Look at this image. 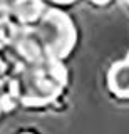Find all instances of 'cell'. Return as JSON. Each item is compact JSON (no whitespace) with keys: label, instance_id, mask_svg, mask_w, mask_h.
<instances>
[{"label":"cell","instance_id":"3957f363","mask_svg":"<svg viewBox=\"0 0 129 134\" xmlns=\"http://www.w3.org/2000/svg\"><path fill=\"white\" fill-rule=\"evenodd\" d=\"M40 10H42V3L40 0H17L15 3V12L24 22H37L40 19Z\"/></svg>","mask_w":129,"mask_h":134},{"label":"cell","instance_id":"7a4b0ae2","mask_svg":"<svg viewBox=\"0 0 129 134\" xmlns=\"http://www.w3.org/2000/svg\"><path fill=\"white\" fill-rule=\"evenodd\" d=\"M109 89L119 97H129V59L116 62L107 74Z\"/></svg>","mask_w":129,"mask_h":134},{"label":"cell","instance_id":"277c9868","mask_svg":"<svg viewBox=\"0 0 129 134\" xmlns=\"http://www.w3.org/2000/svg\"><path fill=\"white\" fill-rule=\"evenodd\" d=\"M52 2H55V3H70L72 0H52Z\"/></svg>","mask_w":129,"mask_h":134},{"label":"cell","instance_id":"5b68a950","mask_svg":"<svg viewBox=\"0 0 129 134\" xmlns=\"http://www.w3.org/2000/svg\"><path fill=\"white\" fill-rule=\"evenodd\" d=\"M94 3H106V2H109V0H92Z\"/></svg>","mask_w":129,"mask_h":134},{"label":"cell","instance_id":"8992f818","mask_svg":"<svg viewBox=\"0 0 129 134\" xmlns=\"http://www.w3.org/2000/svg\"><path fill=\"white\" fill-rule=\"evenodd\" d=\"M127 2H129V0H127Z\"/></svg>","mask_w":129,"mask_h":134},{"label":"cell","instance_id":"6da1fadb","mask_svg":"<svg viewBox=\"0 0 129 134\" xmlns=\"http://www.w3.org/2000/svg\"><path fill=\"white\" fill-rule=\"evenodd\" d=\"M35 39L51 55L62 57L76 39L70 20L60 12H47L35 22Z\"/></svg>","mask_w":129,"mask_h":134}]
</instances>
